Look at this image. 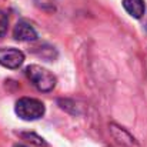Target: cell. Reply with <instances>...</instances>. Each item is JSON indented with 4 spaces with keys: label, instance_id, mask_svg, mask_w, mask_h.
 I'll list each match as a JSON object with an SVG mask.
<instances>
[{
    "label": "cell",
    "instance_id": "277c9868",
    "mask_svg": "<svg viewBox=\"0 0 147 147\" xmlns=\"http://www.w3.org/2000/svg\"><path fill=\"white\" fill-rule=\"evenodd\" d=\"M109 127H110V134L113 136V139L119 144H121L123 147H140L139 143H137V140L126 129L117 126L116 123H110Z\"/></svg>",
    "mask_w": 147,
    "mask_h": 147
},
{
    "label": "cell",
    "instance_id": "8992f818",
    "mask_svg": "<svg viewBox=\"0 0 147 147\" xmlns=\"http://www.w3.org/2000/svg\"><path fill=\"white\" fill-rule=\"evenodd\" d=\"M123 7L134 19H142L146 13L144 0H123Z\"/></svg>",
    "mask_w": 147,
    "mask_h": 147
},
{
    "label": "cell",
    "instance_id": "6da1fadb",
    "mask_svg": "<svg viewBox=\"0 0 147 147\" xmlns=\"http://www.w3.org/2000/svg\"><path fill=\"white\" fill-rule=\"evenodd\" d=\"M27 79L32 82V84L40 90V92H51L54 87H56V77L54 74L49 71L47 69L39 66V64H30L26 67L24 70Z\"/></svg>",
    "mask_w": 147,
    "mask_h": 147
},
{
    "label": "cell",
    "instance_id": "ba28073f",
    "mask_svg": "<svg viewBox=\"0 0 147 147\" xmlns=\"http://www.w3.org/2000/svg\"><path fill=\"white\" fill-rule=\"evenodd\" d=\"M7 29H9V17L4 11L0 10V37H3L7 33Z\"/></svg>",
    "mask_w": 147,
    "mask_h": 147
},
{
    "label": "cell",
    "instance_id": "3957f363",
    "mask_svg": "<svg viewBox=\"0 0 147 147\" xmlns=\"http://www.w3.org/2000/svg\"><path fill=\"white\" fill-rule=\"evenodd\" d=\"M24 61L23 51L14 47H1L0 49V66L7 69H19Z\"/></svg>",
    "mask_w": 147,
    "mask_h": 147
},
{
    "label": "cell",
    "instance_id": "5b68a950",
    "mask_svg": "<svg viewBox=\"0 0 147 147\" xmlns=\"http://www.w3.org/2000/svg\"><path fill=\"white\" fill-rule=\"evenodd\" d=\"M13 37L19 42H33L37 39V32L34 30V27L26 22V20H20L13 30Z\"/></svg>",
    "mask_w": 147,
    "mask_h": 147
},
{
    "label": "cell",
    "instance_id": "30bf717a",
    "mask_svg": "<svg viewBox=\"0 0 147 147\" xmlns=\"http://www.w3.org/2000/svg\"><path fill=\"white\" fill-rule=\"evenodd\" d=\"M146 32H147V24H146Z\"/></svg>",
    "mask_w": 147,
    "mask_h": 147
},
{
    "label": "cell",
    "instance_id": "7a4b0ae2",
    "mask_svg": "<svg viewBox=\"0 0 147 147\" xmlns=\"http://www.w3.org/2000/svg\"><path fill=\"white\" fill-rule=\"evenodd\" d=\"M14 111L20 119L30 121V120H37V119L43 117V114L46 111V107L37 98L22 97L17 100Z\"/></svg>",
    "mask_w": 147,
    "mask_h": 147
},
{
    "label": "cell",
    "instance_id": "9c48e42d",
    "mask_svg": "<svg viewBox=\"0 0 147 147\" xmlns=\"http://www.w3.org/2000/svg\"><path fill=\"white\" fill-rule=\"evenodd\" d=\"M13 147H27V146H24V144H14Z\"/></svg>",
    "mask_w": 147,
    "mask_h": 147
},
{
    "label": "cell",
    "instance_id": "52a82bcc",
    "mask_svg": "<svg viewBox=\"0 0 147 147\" xmlns=\"http://www.w3.org/2000/svg\"><path fill=\"white\" fill-rule=\"evenodd\" d=\"M20 137L26 142H29L30 144L36 147H49V144L46 143V140L43 137H40L39 134L36 133H32V131H24V133H20Z\"/></svg>",
    "mask_w": 147,
    "mask_h": 147
}]
</instances>
